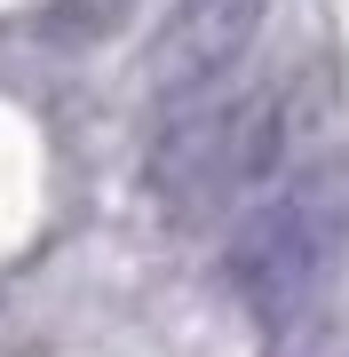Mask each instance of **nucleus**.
Instances as JSON below:
<instances>
[{"instance_id": "2", "label": "nucleus", "mask_w": 349, "mask_h": 357, "mask_svg": "<svg viewBox=\"0 0 349 357\" xmlns=\"http://www.w3.org/2000/svg\"><path fill=\"white\" fill-rule=\"evenodd\" d=\"M341 262H349V175L302 167L238 215L231 246H222V286L254 326L286 333L341 278Z\"/></svg>"}, {"instance_id": "3", "label": "nucleus", "mask_w": 349, "mask_h": 357, "mask_svg": "<svg viewBox=\"0 0 349 357\" xmlns=\"http://www.w3.org/2000/svg\"><path fill=\"white\" fill-rule=\"evenodd\" d=\"M262 16H270V0H175V8L159 16V32H151V56H143L151 96L191 103V96L222 88L231 64L254 48Z\"/></svg>"}, {"instance_id": "1", "label": "nucleus", "mask_w": 349, "mask_h": 357, "mask_svg": "<svg viewBox=\"0 0 349 357\" xmlns=\"http://www.w3.org/2000/svg\"><path fill=\"white\" fill-rule=\"evenodd\" d=\"M318 103L302 79L278 88H207L191 103H167V128L151 135L143 183L175 222H207L246 191H278L286 167L310 159Z\"/></svg>"}]
</instances>
